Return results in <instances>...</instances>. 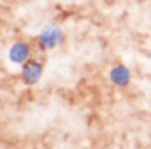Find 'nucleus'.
I'll return each instance as SVG.
<instances>
[{"mask_svg":"<svg viewBox=\"0 0 151 149\" xmlns=\"http://www.w3.org/2000/svg\"><path fill=\"white\" fill-rule=\"evenodd\" d=\"M149 59H151V56H149Z\"/></svg>","mask_w":151,"mask_h":149,"instance_id":"obj_5","label":"nucleus"},{"mask_svg":"<svg viewBox=\"0 0 151 149\" xmlns=\"http://www.w3.org/2000/svg\"><path fill=\"white\" fill-rule=\"evenodd\" d=\"M29 54H31V48L27 42H15L8 50V59L15 65H23L29 61Z\"/></svg>","mask_w":151,"mask_h":149,"instance_id":"obj_2","label":"nucleus"},{"mask_svg":"<svg viewBox=\"0 0 151 149\" xmlns=\"http://www.w3.org/2000/svg\"><path fill=\"white\" fill-rule=\"evenodd\" d=\"M109 78H111V82L117 84V86H126L130 82V71L124 65H115L109 71Z\"/></svg>","mask_w":151,"mask_h":149,"instance_id":"obj_4","label":"nucleus"},{"mask_svg":"<svg viewBox=\"0 0 151 149\" xmlns=\"http://www.w3.org/2000/svg\"><path fill=\"white\" fill-rule=\"evenodd\" d=\"M61 40H63V33L54 25L46 27L38 33V44H40L42 50H54L55 46L61 44Z\"/></svg>","mask_w":151,"mask_h":149,"instance_id":"obj_1","label":"nucleus"},{"mask_svg":"<svg viewBox=\"0 0 151 149\" xmlns=\"http://www.w3.org/2000/svg\"><path fill=\"white\" fill-rule=\"evenodd\" d=\"M42 77V65L38 61H27L21 67V80L25 84H37Z\"/></svg>","mask_w":151,"mask_h":149,"instance_id":"obj_3","label":"nucleus"}]
</instances>
